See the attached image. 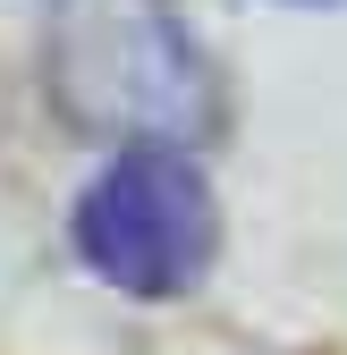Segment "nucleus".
Masks as SVG:
<instances>
[{
    "label": "nucleus",
    "instance_id": "1",
    "mask_svg": "<svg viewBox=\"0 0 347 355\" xmlns=\"http://www.w3.org/2000/svg\"><path fill=\"white\" fill-rule=\"evenodd\" d=\"M42 68L85 136L169 144L212 127V68L178 0H42Z\"/></svg>",
    "mask_w": 347,
    "mask_h": 355
},
{
    "label": "nucleus",
    "instance_id": "2",
    "mask_svg": "<svg viewBox=\"0 0 347 355\" xmlns=\"http://www.w3.org/2000/svg\"><path fill=\"white\" fill-rule=\"evenodd\" d=\"M221 211L178 144H127L76 203V254L119 296H187L212 271Z\"/></svg>",
    "mask_w": 347,
    "mask_h": 355
}]
</instances>
